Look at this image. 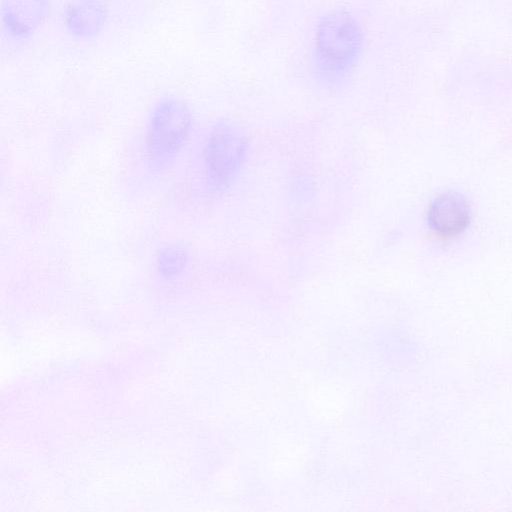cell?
Wrapping results in <instances>:
<instances>
[{
	"label": "cell",
	"instance_id": "cell-1",
	"mask_svg": "<svg viewBox=\"0 0 512 512\" xmlns=\"http://www.w3.org/2000/svg\"><path fill=\"white\" fill-rule=\"evenodd\" d=\"M356 20L349 14L334 12L319 23L315 58L320 73L338 78L355 63L362 45V33Z\"/></svg>",
	"mask_w": 512,
	"mask_h": 512
},
{
	"label": "cell",
	"instance_id": "cell-2",
	"mask_svg": "<svg viewBox=\"0 0 512 512\" xmlns=\"http://www.w3.org/2000/svg\"><path fill=\"white\" fill-rule=\"evenodd\" d=\"M191 126L188 105L176 96L160 98L152 109L146 136V156L151 168L165 166L183 147Z\"/></svg>",
	"mask_w": 512,
	"mask_h": 512
},
{
	"label": "cell",
	"instance_id": "cell-3",
	"mask_svg": "<svg viewBox=\"0 0 512 512\" xmlns=\"http://www.w3.org/2000/svg\"><path fill=\"white\" fill-rule=\"evenodd\" d=\"M246 152L243 134L232 124H217L206 146V166L210 181L227 185L239 171Z\"/></svg>",
	"mask_w": 512,
	"mask_h": 512
},
{
	"label": "cell",
	"instance_id": "cell-4",
	"mask_svg": "<svg viewBox=\"0 0 512 512\" xmlns=\"http://www.w3.org/2000/svg\"><path fill=\"white\" fill-rule=\"evenodd\" d=\"M51 0H2L1 33L8 43L22 45L32 40L48 23Z\"/></svg>",
	"mask_w": 512,
	"mask_h": 512
},
{
	"label": "cell",
	"instance_id": "cell-5",
	"mask_svg": "<svg viewBox=\"0 0 512 512\" xmlns=\"http://www.w3.org/2000/svg\"><path fill=\"white\" fill-rule=\"evenodd\" d=\"M109 22V9L103 0H69L61 12L65 33L75 41L98 38Z\"/></svg>",
	"mask_w": 512,
	"mask_h": 512
},
{
	"label": "cell",
	"instance_id": "cell-6",
	"mask_svg": "<svg viewBox=\"0 0 512 512\" xmlns=\"http://www.w3.org/2000/svg\"><path fill=\"white\" fill-rule=\"evenodd\" d=\"M470 217V207L466 199L452 191L437 196L428 209L429 226L443 240L462 234L469 225Z\"/></svg>",
	"mask_w": 512,
	"mask_h": 512
},
{
	"label": "cell",
	"instance_id": "cell-7",
	"mask_svg": "<svg viewBox=\"0 0 512 512\" xmlns=\"http://www.w3.org/2000/svg\"><path fill=\"white\" fill-rule=\"evenodd\" d=\"M186 261V254L182 249L168 246L159 253L158 267L165 275H175L184 267Z\"/></svg>",
	"mask_w": 512,
	"mask_h": 512
}]
</instances>
